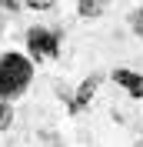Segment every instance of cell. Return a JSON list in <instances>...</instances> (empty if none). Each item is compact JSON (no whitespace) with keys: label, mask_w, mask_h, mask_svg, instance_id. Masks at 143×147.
Returning a JSON list of instances; mask_svg holds the SVG:
<instances>
[{"label":"cell","mask_w":143,"mask_h":147,"mask_svg":"<svg viewBox=\"0 0 143 147\" xmlns=\"http://www.w3.org/2000/svg\"><path fill=\"white\" fill-rule=\"evenodd\" d=\"M97 10H100V0H80V13L83 17H93Z\"/></svg>","instance_id":"4"},{"label":"cell","mask_w":143,"mask_h":147,"mask_svg":"<svg viewBox=\"0 0 143 147\" xmlns=\"http://www.w3.org/2000/svg\"><path fill=\"white\" fill-rule=\"evenodd\" d=\"M113 80H116V84H123V87L133 94V97H143V77H136L133 70H116V74H113Z\"/></svg>","instance_id":"3"},{"label":"cell","mask_w":143,"mask_h":147,"mask_svg":"<svg viewBox=\"0 0 143 147\" xmlns=\"http://www.w3.org/2000/svg\"><path fill=\"white\" fill-rule=\"evenodd\" d=\"M133 20H136V30H140V34H143V13H136Z\"/></svg>","instance_id":"8"},{"label":"cell","mask_w":143,"mask_h":147,"mask_svg":"<svg viewBox=\"0 0 143 147\" xmlns=\"http://www.w3.org/2000/svg\"><path fill=\"white\" fill-rule=\"evenodd\" d=\"M33 10H47V7H53V0H27Z\"/></svg>","instance_id":"7"},{"label":"cell","mask_w":143,"mask_h":147,"mask_svg":"<svg viewBox=\"0 0 143 147\" xmlns=\"http://www.w3.org/2000/svg\"><path fill=\"white\" fill-rule=\"evenodd\" d=\"M30 64L20 54H7L0 60V97H17L30 84Z\"/></svg>","instance_id":"1"},{"label":"cell","mask_w":143,"mask_h":147,"mask_svg":"<svg viewBox=\"0 0 143 147\" xmlns=\"http://www.w3.org/2000/svg\"><path fill=\"white\" fill-rule=\"evenodd\" d=\"M93 87H97V80H87V84L80 87V97H77V107H83V104H87V97L93 94Z\"/></svg>","instance_id":"5"},{"label":"cell","mask_w":143,"mask_h":147,"mask_svg":"<svg viewBox=\"0 0 143 147\" xmlns=\"http://www.w3.org/2000/svg\"><path fill=\"white\" fill-rule=\"evenodd\" d=\"M7 124H10V104H7V100H0V130L7 127Z\"/></svg>","instance_id":"6"},{"label":"cell","mask_w":143,"mask_h":147,"mask_svg":"<svg viewBox=\"0 0 143 147\" xmlns=\"http://www.w3.org/2000/svg\"><path fill=\"white\" fill-rule=\"evenodd\" d=\"M27 44H30V50H33L37 57H53L57 54V37L47 34V30H30Z\"/></svg>","instance_id":"2"}]
</instances>
